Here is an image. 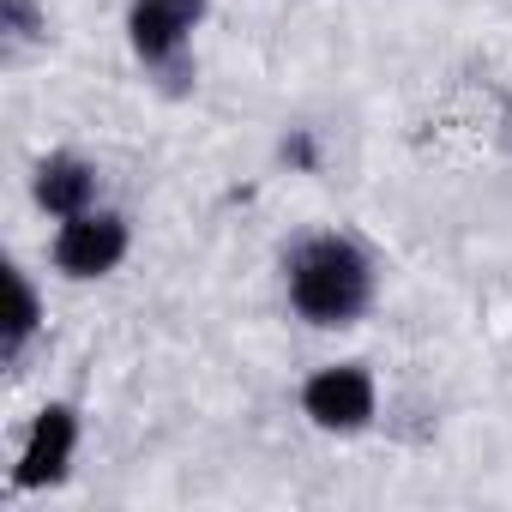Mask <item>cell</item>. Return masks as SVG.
Masks as SVG:
<instances>
[{"mask_svg":"<svg viewBox=\"0 0 512 512\" xmlns=\"http://www.w3.org/2000/svg\"><path fill=\"white\" fill-rule=\"evenodd\" d=\"M374 302V260L338 229L308 235L290 253V308L308 326H356Z\"/></svg>","mask_w":512,"mask_h":512,"instance_id":"obj_1","label":"cell"},{"mask_svg":"<svg viewBox=\"0 0 512 512\" xmlns=\"http://www.w3.org/2000/svg\"><path fill=\"white\" fill-rule=\"evenodd\" d=\"M127 217L121 211H103V205H91V211H79V217H61V235H55V266L67 272V278H79V284H91V278H109L121 260H127Z\"/></svg>","mask_w":512,"mask_h":512,"instance_id":"obj_2","label":"cell"},{"mask_svg":"<svg viewBox=\"0 0 512 512\" xmlns=\"http://www.w3.org/2000/svg\"><path fill=\"white\" fill-rule=\"evenodd\" d=\"M302 410H308V422L326 428V434H356V428H368L374 410H380L374 374H368L362 362H332V368L308 374V386H302Z\"/></svg>","mask_w":512,"mask_h":512,"instance_id":"obj_3","label":"cell"},{"mask_svg":"<svg viewBox=\"0 0 512 512\" xmlns=\"http://www.w3.org/2000/svg\"><path fill=\"white\" fill-rule=\"evenodd\" d=\"M73 452H79V410L73 404L37 410L31 434H25V452L13 464V488H55L73 470Z\"/></svg>","mask_w":512,"mask_h":512,"instance_id":"obj_4","label":"cell"},{"mask_svg":"<svg viewBox=\"0 0 512 512\" xmlns=\"http://www.w3.org/2000/svg\"><path fill=\"white\" fill-rule=\"evenodd\" d=\"M205 13V0H133V13H127V37H133V55L163 67L187 49L193 25Z\"/></svg>","mask_w":512,"mask_h":512,"instance_id":"obj_5","label":"cell"},{"mask_svg":"<svg viewBox=\"0 0 512 512\" xmlns=\"http://www.w3.org/2000/svg\"><path fill=\"white\" fill-rule=\"evenodd\" d=\"M97 187H103V175H97L85 157H73V151L43 157V163H37V181H31V193H37V205H43L49 217H79V211H91V205H97Z\"/></svg>","mask_w":512,"mask_h":512,"instance_id":"obj_6","label":"cell"},{"mask_svg":"<svg viewBox=\"0 0 512 512\" xmlns=\"http://www.w3.org/2000/svg\"><path fill=\"white\" fill-rule=\"evenodd\" d=\"M37 326H43V302H37L31 278L13 272V320H7V356H13V362H19V350L37 338Z\"/></svg>","mask_w":512,"mask_h":512,"instance_id":"obj_7","label":"cell"},{"mask_svg":"<svg viewBox=\"0 0 512 512\" xmlns=\"http://www.w3.org/2000/svg\"><path fill=\"white\" fill-rule=\"evenodd\" d=\"M0 25H7L19 43L43 37V13H37V0H0Z\"/></svg>","mask_w":512,"mask_h":512,"instance_id":"obj_8","label":"cell"},{"mask_svg":"<svg viewBox=\"0 0 512 512\" xmlns=\"http://www.w3.org/2000/svg\"><path fill=\"white\" fill-rule=\"evenodd\" d=\"M284 157H290V163H302V169H308V163H314V139H308V133H296V139H290V145H284Z\"/></svg>","mask_w":512,"mask_h":512,"instance_id":"obj_9","label":"cell"}]
</instances>
